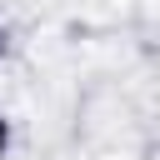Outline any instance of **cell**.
I'll use <instances>...</instances> for the list:
<instances>
[{
	"mask_svg": "<svg viewBox=\"0 0 160 160\" xmlns=\"http://www.w3.org/2000/svg\"><path fill=\"white\" fill-rule=\"evenodd\" d=\"M0 50H5V30H0Z\"/></svg>",
	"mask_w": 160,
	"mask_h": 160,
	"instance_id": "obj_2",
	"label": "cell"
},
{
	"mask_svg": "<svg viewBox=\"0 0 160 160\" xmlns=\"http://www.w3.org/2000/svg\"><path fill=\"white\" fill-rule=\"evenodd\" d=\"M5 140H10V125H5V115H0V150H5Z\"/></svg>",
	"mask_w": 160,
	"mask_h": 160,
	"instance_id": "obj_1",
	"label": "cell"
}]
</instances>
